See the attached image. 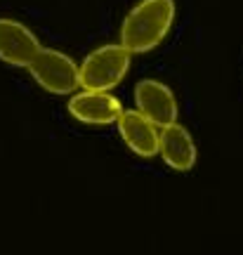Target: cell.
<instances>
[{"label":"cell","instance_id":"6da1fadb","mask_svg":"<svg viewBox=\"0 0 243 255\" xmlns=\"http://www.w3.org/2000/svg\"><path fill=\"white\" fill-rule=\"evenodd\" d=\"M175 21V0H139L123 19L121 45L130 55H144L158 47Z\"/></svg>","mask_w":243,"mask_h":255},{"label":"cell","instance_id":"7a4b0ae2","mask_svg":"<svg viewBox=\"0 0 243 255\" xmlns=\"http://www.w3.org/2000/svg\"><path fill=\"white\" fill-rule=\"evenodd\" d=\"M130 52L123 45H102L92 50L78 66L81 85L85 90L109 92L130 71Z\"/></svg>","mask_w":243,"mask_h":255},{"label":"cell","instance_id":"3957f363","mask_svg":"<svg viewBox=\"0 0 243 255\" xmlns=\"http://www.w3.org/2000/svg\"><path fill=\"white\" fill-rule=\"evenodd\" d=\"M33 81L52 95H71L81 88V71L71 57L59 50H38V55L26 66Z\"/></svg>","mask_w":243,"mask_h":255},{"label":"cell","instance_id":"277c9868","mask_svg":"<svg viewBox=\"0 0 243 255\" xmlns=\"http://www.w3.org/2000/svg\"><path fill=\"white\" fill-rule=\"evenodd\" d=\"M135 104L137 111L146 116L156 128L170 126L177 121V100L172 90L161 81H153V78H146V81H139L135 85Z\"/></svg>","mask_w":243,"mask_h":255},{"label":"cell","instance_id":"5b68a950","mask_svg":"<svg viewBox=\"0 0 243 255\" xmlns=\"http://www.w3.org/2000/svg\"><path fill=\"white\" fill-rule=\"evenodd\" d=\"M40 43L21 21L0 17V62L9 66H28L38 55Z\"/></svg>","mask_w":243,"mask_h":255},{"label":"cell","instance_id":"8992f818","mask_svg":"<svg viewBox=\"0 0 243 255\" xmlns=\"http://www.w3.org/2000/svg\"><path fill=\"white\" fill-rule=\"evenodd\" d=\"M121 111H123L121 102L109 92L85 90L69 100V114L88 126H111L118 121Z\"/></svg>","mask_w":243,"mask_h":255},{"label":"cell","instance_id":"52a82bcc","mask_svg":"<svg viewBox=\"0 0 243 255\" xmlns=\"http://www.w3.org/2000/svg\"><path fill=\"white\" fill-rule=\"evenodd\" d=\"M158 156L177 173H187L196 165V144L189 130L177 121L158 128Z\"/></svg>","mask_w":243,"mask_h":255},{"label":"cell","instance_id":"ba28073f","mask_svg":"<svg viewBox=\"0 0 243 255\" xmlns=\"http://www.w3.org/2000/svg\"><path fill=\"white\" fill-rule=\"evenodd\" d=\"M125 146L139 158L158 156V128L139 111H121L116 121Z\"/></svg>","mask_w":243,"mask_h":255}]
</instances>
